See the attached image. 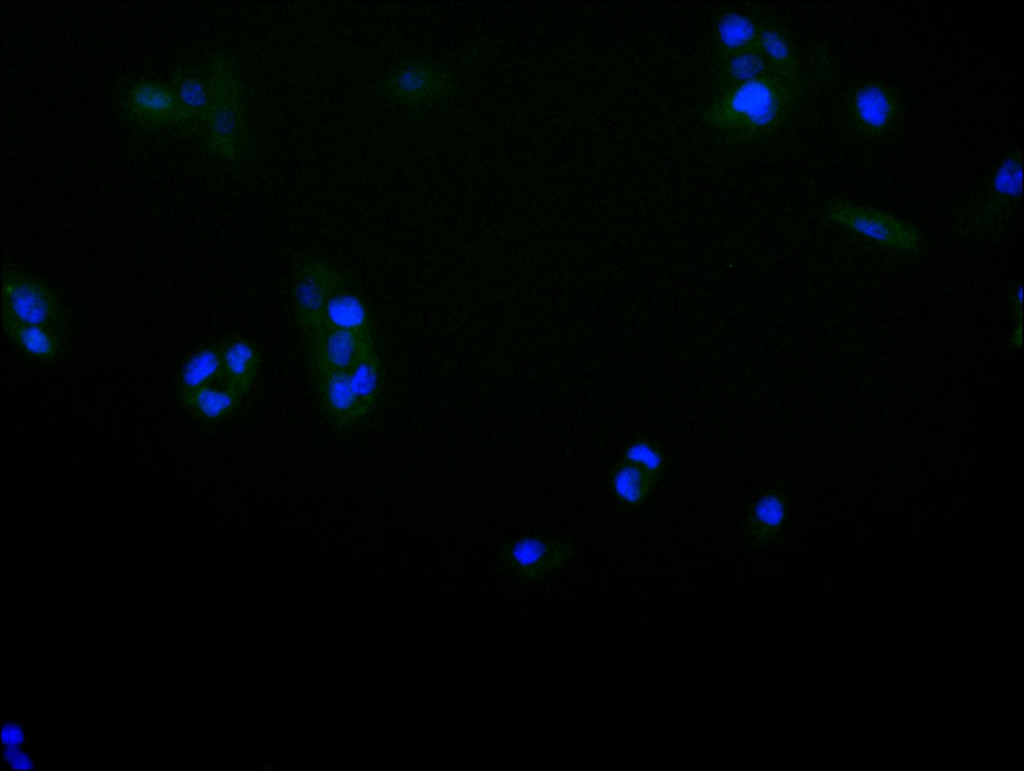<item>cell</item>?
Segmentation results:
<instances>
[{
	"label": "cell",
	"mask_w": 1024,
	"mask_h": 771,
	"mask_svg": "<svg viewBox=\"0 0 1024 771\" xmlns=\"http://www.w3.org/2000/svg\"><path fill=\"white\" fill-rule=\"evenodd\" d=\"M801 92L802 79L771 73L719 91L703 118L729 143L754 142L784 125Z\"/></svg>",
	"instance_id": "1"
},
{
	"label": "cell",
	"mask_w": 1024,
	"mask_h": 771,
	"mask_svg": "<svg viewBox=\"0 0 1024 771\" xmlns=\"http://www.w3.org/2000/svg\"><path fill=\"white\" fill-rule=\"evenodd\" d=\"M212 101L203 128L207 150L225 160H236L247 133L245 87L234 59L214 53L207 65Z\"/></svg>",
	"instance_id": "2"
},
{
	"label": "cell",
	"mask_w": 1024,
	"mask_h": 771,
	"mask_svg": "<svg viewBox=\"0 0 1024 771\" xmlns=\"http://www.w3.org/2000/svg\"><path fill=\"white\" fill-rule=\"evenodd\" d=\"M2 313L60 335L68 327V311L59 295L43 280L4 264L1 274Z\"/></svg>",
	"instance_id": "3"
},
{
	"label": "cell",
	"mask_w": 1024,
	"mask_h": 771,
	"mask_svg": "<svg viewBox=\"0 0 1024 771\" xmlns=\"http://www.w3.org/2000/svg\"><path fill=\"white\" fill-rule=\"evenodd\" d=\"M825 214L831 222L886 248L915 253L922 246V233L915 225L874 207L834 200Z\"/></svg>",
	"instance_id": "4"
},
{
	"label": "cell",
	"mask_w": 1024,
	"mask_h": 771,
	"mask_svg": "<svg viewBox=\"0 0 1024 771\" xmlns=\"http://www.w3.org/2000/svg\"><path fill=\"white\" fill-rule=\"evenodd\" d=\"M343 273L324 260H301L292 275V303L298 329L305 342L322 329L325 307L330 297L344 288Z\"/></svg>",
	"instance_id": "5"
},
{
	"label": "cell",
	"mask_w": 1024,
	"mask_h": 771,
	"mask_svg": "<svg viewBox=\"0 0 1024 771\" xmlns=\"http://www.w3.org/2000/svg\"><path fill=\"white\" fill-rule=\"evenodd\" d=\"M455 88L456 80L450 70L424 58L401 63L382 85L391 102L410 109L436 105L448 98Z\"/></svg>",
	"instance_id": "6"
},
{
	"label": "cell",
	"mask_w": 1024,
	"mask_h": 771,
	"mask_svg": "<svg viewBox=\"0 0 1024 771\" xmlns=\"http://www.w3.org/2000/svg\"><path fill=\"white\" fill-rule=\"evenodd\" d=\"M574 554L575 547L570 541L549 536H523L507 541L498 552L504 567L528 583L550 577L565 567Z\"/></svg>",
	"instance_id": "7"
},
{
	"label": "cell",
	"mask_w": 1024,
	"mask_h": 771,
	"mask_svg": "<svg viewBox=\"0 0 1024 771\" xmlns=\"http://www.w3.org/2000/svg\"><path fill=\"white\" fill-rule=\"evenodd\" d=\"M899 93L880 81L857 85L849 94L845 114L850 125L862 136L880 139L889 135L902 116Z\"/></svg>",
	"instance_id": "8"
},
{
	"label": "cell",
	"mask_w": 1024,
	"mask_h": 771,
	"mask_svg": "<svg viewBox=\"0 0 1024 771\" xmlns=\"http://www.w3.org/2000/svg\"><path fill=\"white\" fill-rule=\"evenodd\" d=\"M1023 155L1020 148L1009 151L996 165L983 194L969 214L971 226L988 227L1013 211L1022 198Z\"/></svg>",
	"instance_id": "9"
},
{
	"label": "cell",
	"mask_w": 1024,
	"mask_h": 771,
	"mask_svg": "<svg viewBox=\"0 0 1024 771\" xmlns=\"http://www.w3.org/2000/svg\"><path fill=\"white\" fill-rule=\"evenodd\" d=\"M122 105L128 119L142 128H184L183 114L171 86L152 80L137 81L125 92Z\"/></svg>",
	"instance_id": "10"
},
{
	"label": "cell",
	"mask_w": 1024,
	"mask_h": 771,
	"mask_svg": "<svg viewBox=\"0 0 1024 771\" xmlns=\"http://www.w3.org/2000/svg\"><path fill=\"white\" fill-rule=\"evenodd\" d=\"M791 501L787 493L771 487L760 491L750 502L743 521V533L756 547L774 543L790 515Z\"/></svg>",
	"instance_id": "11"
},
{
	"label": "cell",
	"mask_w": 1024,
	"mask_h": 771,
	"mask_svg": "<svg viewBox=\"0 0 1024 771\" xmlns=\"http://www.w3.org/2000/svg\"><path fill=\"white\" fill-rule=\"evenodd\" d=\"M312 374L324 413L335 427L346 429L366 417L347 371L319 369Z\"/></svg>",
	"instance_id": "12"
},
{
	"label": "cell",
	"mask_w": 1024,
	"mask_h": 771,
	"mask_svg": "<svg viewBox=\"0 0 1024 771\" xmlns=\"http://www.w3.org/2000/svg\"><path fill=\"white\" fill-rule=\"evenodd\" d=\"M373 339L340 329L323 327L307 342L311 370L348 371Z\"/></svg>",
	"instance_id": "13"
},
{
	"label": "cell",
	"mask_w": 1024,
	"mask_h": 771,
	"mask_svg": "<svg viewBox=\"0 0 1024 771\" xmlns=\"http://www.w3.org/2000/svg\"><path fill=\"white\" fill-rule=\"evenodd\" d=\"M171 88L184 118V129L203 130L212 101V83L205 67L199 71L178 66L172 72Z\"/></svg>",
	"instance_id": "14"
},
{
	"label": "cell",
	"mask_w": 1024,
	"mask_h": 771,
	"mask_svg": "<svg viewBox=\"0 0 1024 771\" xmlns=\"http://www.w3.org/2000/svg\"><path fill=\"white\" fill-rule=\"evenodd\" d=\"M323 327L373 339V322L367 303L359 294L345 288L330 297L324 310Z\"/></svg>",
	"instance_id": "15"
},
{
	"label": "cell",
	"mask_w": 1024,
	"mask_h": 771,
	"mask_svg": "<svg viewBox=\"0 0 1024 771\" xmlns=\"http://www.w3.org/2000/svg\"><path fill=\"white\" fill-rule=\"evenodd\" d=\"M222 380L244 395L253 384L261 358L255 345L246 338L234 337L221 344Z\"/></svg>",
	"instance_id": "16"
},
{
	"label": "cell",
	"mask_w": 1024,
	"mask_h": 771,
	"mask_svg": "<svg viewBox=\"0 0 1024 771\" xmlns=\"http://www.w3.org/2000/svg\"><path fill=\"white\" fill-rule=\"evenodd\" d=\"M759 21L737 10L723 12L713 28V47L717 58L757 48Z\"/></svg>",
	"instance_id": "17"
},
{
	"label": "cell",
	"mask_w": 1024,
	"mask_h": 771,
	"mask_svg": "<svg viewBox=\"0 0 1024 771\" xmlns=\"http://www.w3.org/2000/svg\"><path fill=\"white\" fill-rule=\"evenodd\" d=\"M7 336L27 355L40 361L57 358L62 350L61 335L44 327L18 321L2 313Z\"/></svg>",
	"instance_id": "18"
},
{
	"label": "cell",
	"mask_w": 1024,
	"mask_h": 771,
	"mask_svg": "<svg viewBox=\"0 0 1024 771\" xmlns=\"http://www.w3.org/2000/svg\"><path fill=\"white\" fill-rule=\"evenodd\" d=\"M757 48L774 73L802 79L801 65L795 45L784 29L770 22L759 21Z\"/></svg>",
	"instance_id": "19"
},
{
	"label": "cell",
	"mask_w": 1024,
	"mask_h": 771,
	"mask_svg": "<svg viewBox=\"0 0 1024 771\" xmlns=\"http://www.w3.org/2000/svg\"><path fill=\"white\" fill-rule=\"evenodd\" d=\"M347 373L351 387L367 416L376 406L382 388V366L374 343L361 351Z\"/></svg>",
	"instance_id": "20"
},
{
	"label": "cell",
	"mask_w": 1024,
	"mask_h": 771,
	"mask_svg": "<svg viewBox=\"0 0 1024 771\" xmlns=\"http://www.w3.org/2000/svg\"><path fill=\"white\" fill-rule=\"evenodd\" d=\"M243 395L225 385L212 384L199 387L181 395L183 404L197 417L216 421L230 416L239 406Z\"/></svg>",
	"instance_id": "21"
},
{
	"label": "cell",
	"mask_w": 1024,
	"mask_h": 771,
	"mask_svg": "<svg viewBox=\"0 0 1024 771\" xmlns=\"http://www.w3.org/2000/svg\"><path fill=\"white\" fill-rule=\"evenodd\" d=\"M718 60V92L774 73L758 48L723 57Z\"/></svg>",
	"instance_id": "22"
},
{
	"label": "cell",
	"mask_w": 1024,
	"mask_h": 771,
	"mask_svg": "<svg viewBox=\"0 0 1024 771\" xmlns=\"http://www.w3.org/2000/svg\"><path fill=\"white\" fill-rule=\"evenodd\" d=\"M609 485L620 503L639 507L650 498L657 483L641 468L620 459L610 472Z\"/></svg>",
	"instance_id": "23"
},
{
	"label": "cell",
	"mask_w": 1024,
	"mask_h": 771,
	"mask_svg": "<svg viewBox=\"0 0 1024 771\" xmlns=\"http://www.w3.org/2000/svg\"><path fill=\"white\" fill-rule=\"evenodd\" d=\"M222 379L221 345L209 344L191 354L179 373L180 394Z\"/></svg>",
	"instance_id": "24"
},
{
	"label": "cell",
	"mask_w": 1024,
	"mask_h": 771,
	"mask_svg": "<svg viewBox=\"0 0 1024 771\" xmlns=\"http://www.w3.org/2000/svg\"><path fill=\"white\" fill-rule=\"evenodd\" d=\"M622 460L648 473L658 483L666 470V454L655 440L639 437L631 441L623 451Z\"/></svg>",
	"instance_id": "25"
},
{
	"label": "cell",
	"mask_w": 1024,
	"mask_h": 771,
	"mask_svg": "<svg viewBox=\"0 0 1024 771\" xmlns=\"http://www.w3.org/2000/svg\"><path fill=\"white\" fill-rule=\"evenodd\" d=\"M1008 302L1011 316L1013 319V327H1023V295L1021 283H1014L1008 293Z\"/></svg>",
	"instance_id": "26"
},
{
	"label": "cell",
	"mask_w": 1024,
	"mask_h": 771,
	"mask_svg": "<svg viewBox=\"0 0 1024 771\" xmlns=\"http://www.w3.org/2000/svg\"><path fill=\"white\" fill-rule=\"evenodd\" d=\"M3 755L5 760L14 769L24 770L31 769L33 767L30 758L25 753L20 751L17 748V746L7 745V748L5 749Z\"/></svg>",
	"instance_id": "27"
},
{
	"label": "cell",
	"mask_w": 1024,
	"mask_h": 771,
	"mask_svg": "<svg viewBox=\"0 0 1024 771\" xmlns=\"http://www.w3.org/2000/svg\"><path fill=\"white\" fill-rule=\"evenodd\" d=\"M24 740L22 729L14 723H6L2 727V741L6 745L17 746Z\"/></svg>",
	"instance_id": "28"
}]
</instances>
